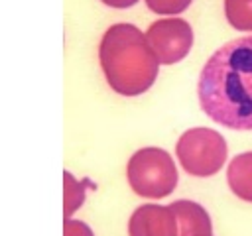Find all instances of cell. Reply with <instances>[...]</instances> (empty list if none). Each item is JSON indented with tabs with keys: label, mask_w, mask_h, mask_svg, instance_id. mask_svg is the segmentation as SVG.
Segmentation results:
<instances>
[{
	"label": "cell",
	"mask_w": 252,
	"mask_h": 236,
	"mask_svg": "<svg viewBox=\"0 0 252 236\" xmlns=\"http://www.w3.org/2000/svg\"><path fill=\"white\" fill-rule=\"evenodd\" d=\"M199 104L217 124L252 130V35L219 47L199 75Z\"/></svg>",
	"instance_id": "obj_1"
},
{
	"label": "cell",
	"mask_w": 252,
	"mask_h": 236,
	"mask_svg": "<svg viewBox=\"0 0 252 236\" xmlns=\"http://www.w3.org/2000/svg\"><path fill=\"white\" fill-rule=\"evenodd\" d=\"M98 57L106 83L118 94H142L158 77L159 59L146 33L132 24L110 26L100 39Z\"/></svg>",
	"instance_id": "obj_2"
},
{
	"label": "cell",
	"mask_w": 252,
	"mask_h": 236,
	"mask_svg": "<svg viewBox=\"0 0 252 236\" xmlns=\"http://www.w3.org/2000/svg\"><path fill=\"white\" fill-rule=\"evenodd\" d=\"M128 183L140 197L161 199L177 185V169L171 155L159 148H144L128 161Z\"/></svg>",
	"instance_id": "obj_3"
},
{
	"label": "cell",
	"mask_w": 252,
	"mask_h": 236,
	"mask_svg": "<svg viewBox=\"0 0 252 236\" xmlns=\"http://www.w3.org/2000/svg\"><path fill=\"white\" fill-rule=\"evenodd\" d=\"M175 153L189 175L211 177L226 159V142L211 128H193L179 138Z\"/></svg>",
	"instance_id": "obj_4"
},
{
	"label": "cell",
	"mask_w": 252,
	"mask_h": 236,
	"mask_svg": "<svg viewBox=\"0 0 252 236\" xmlns=\"http://www.w3.org/2000/svg\"><path fill=\"white\" fill-rule=\"evenodd\" d=\"M146 37L163 65L181 61L193 45L191 26L183 18H161L154 22L146 31Z\"/></svg>",
	"instance_id": "obj_5"
},
{
	"label": "cell",
	"mask_w": 252,
	"mask_h": 236,
	"mask_svg": "<svg viewBox=\"0 0 252 236\" xmlns=\"http://www.w3.org/2000/svg\"><path fill=\"white\" fill-rule=\"evenodd\" d=\"M177 216L171 206L144 205L130 218L132 236H175Z\"/></svg>",
	"instance_id": "obj_6"
},
{
	"label": "cell",
	"mask_w": 252,
	"mask_h": 236,
	"mask_svg": "<svg viewBox=\"0 0 252 236\" xmlns=\"http://www.w3.org/2000/svg\"><path fill=\"white\" fill-rule=\"evenodd\" d=\"M177 222H181V236H191V234H209L211 232V222L203 206H199L193 201H177L171 205Z\"/></svg>",
	"instance_id": "obj_7"
},
{
	"label": "cell",
	"mask_w": 252,
	"mask_h": 236,
	"mask_svg": "<svg viewBox=\"0 0 252 236\" xmlns=\"http://www.w3.org/2000/svg\"><path fill=\"white\" fill-rule=\"evenodd\" d=\"M228 185L234 195L252 201V151L236 155L228 165Z\"/></svg>",
	"instance_id": "obj_8"
},
{
	"label": "cell",
	"mask_w": 252,
	"mask_h": 236,
	"mask_svg": "<svg viewBox=\"0 0 252 236\" xmlns=\"http://www.w3.org/2000/svg\"><path fill=\"white\" fill-rule=\"evenodd\" d=\"M224 16L234 30L252 31V0H224Z\"/></svg>",
	"instance_id": "obj_9"
},
{
	"label": "cell",
	"mask_w": 252,
	"mask_h": 236,
	"mask_svg": "<svg viewBox=\"0 0 252 236\" xmlns=\"http://www.w3.org/2000/svg\"><path fill=\"white\" fill-rule=\"evenodd\" d=\"M193 0H146V6L159 16H177L189 8Z\"/></svg>",
	"instance_id": "obj_10"
},
{
	"label": "cell",
	"mask_w": 252,
	"mask_h": 236,
	"mask_svg": "<svg viewBox=\"0 0 252 236\" xmlns=\"http://www.w3.org/2000/svg\"><path fill=\"white\" fill-rule=\"evenodd\" d=\"M85 199V191H83V185L77 183L71 173H65V212L69 214L71 210L79 208L81 203Z\"/></svg>",
	"instance_id": "obj_11"
},
{
	"label": "cell",
	"mask_w": 252,
	"mask_h": 236,
	"mask_svg": "<svg viewBox=\"0 0 252 236\" xmlns=\"http://www.w3.org/2000/svg\"><path fill=\"white\" fill-rule=\"evenodd\" d=\"M100 2H104V4L110 6V8H130V6H134L138 0H100Z\"/></svg>",
	"instance_id": "obj_12"
}]
</instances>
